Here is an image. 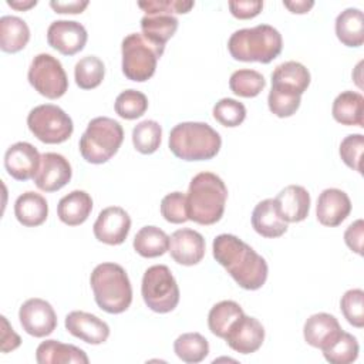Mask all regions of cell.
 Wrapping results in <instances>:
<instances>
[{
	"label": "cell",
	"mask_w": 364,
	"mask_h": 364,
	"mask_svg": "<svg viewBox=\"0 0 364 364\" xmlns=\"http://www.w3.org/2000/svg\"><path fill=\"white\" fill-rule=\"evenodd\" d=\"M364 149V136L361 134H351L347 135L340 144V156L343 162L361 173V156Z\"/></svg>",
	"instance_id": "cell-43"
},
{
	"label": "cell",
	"mask_w": 364,
	"mask_h": 364,
	"mask_svg": "<svg viewBox=\"0 0 364 364\" xmlns=\"http://www.w3.org/2000/svg\"><path fill=\"white\" fill-rule=\"evenodd\" d=\"M228 188L225 182L212 172H199L189 183L186 206L189 220L199 225L219 222L225 212Z\"/></svg>",
	"instance_id": "cell-2"
},
{
	"label": "cell",
	"mask_w": 364,
	"mask_h": 364,
	"mask_svg": "<svg viewBox=\"0 0 364 364\" xmlns=\"http://www.w3.org/2000/svg\"><path fill=\"white\" fill-rule=\"evenodd\" d=\"M18 318L23 330L33 337H46L57 327V314L53 306L38 297L26 300L20 310Z\"/></svg>",
	"instance_id": "cell-11"
},
{
	"label": "cell",
	"mask_w": 364,
	"mask_h": 364,
	"mask_svg": "<svg viewBox=\"0 0 364 364\" xmlns=\"http://www.w3.org/2000/svg\"><path fill=\"white\" fill-rule=\"evenodd\" d=\"M337 38L347 47H360L364 43V14L360 9L350 7L336 18Z\"/></svg>",
	"instance_id": "cell-28"
},
{
	"label": "cell",
	"mask_w": 364,
	"mask_h": 364,
	"mask_svg": "<svg viewBox=\"0 0 364 364\" xmlns=\"http://www.w3.org/2000/svg\"><path fill=\"white\" fill-rule=\"evenodd\" d=\"M280 218L284 222H301L309 216L310 193L300 185H289L273 199Z\"/></svg>",
	"instance_id": "cell-21"
},
{
	"label": "cell",
	"mask_w": 364,
	"mask_h": 364,
	"mask_svg": "<svg viewBox=\"0 0 364 364\" xmlns=\"http://www.w3.org/2000/svg\"><path fill=\"white\" fill-rule=\"evenodd\" d=\"M141 294L145 304L155 313H169L179 303V287L165 264H155L145 270L141 284Z\"/></svg>",
	"instance_id": "cell-8"
},
{
	"label": "cell",
	"mask_w": 364,
	"mask_h": 364,
	"mask_svg": "<svg viewBox=\"0 0 364 364\" xmlns=\"http://www.w3.org/2000/svg\"><path fill=\"white\" fill-rule=\"evenodd\" d=\"M7 4L11 9L20 10V11H26L31 7H34L37 4V0H7Z\"/></svg>",
	"instance_id": "cell-50"
},
{
	"label": "cell",
	"mask_w": 364,
	"mask_h": 364,
	"mask_svg": "<svg viewBox=\"0 0 364 364\" xmlns=\"http://www.w3.org/2000/svg\"><path fill=\"white\" fill-rule=\"evenodd\" d=\"M212 250L215 260L242 289L257 290L266 283L269 273L266 260L237 236L230 233L216 236Z\"/></svg>",
	"instance_id": "cell-1"
},
{
	"label": "cell",
	"mask_w": 364,
	"mask_h": 364,
	"mask_svg": "<svg viewBox=\"0 0 364 364\" xmlns=\"http://www.w3.org/2000/svg\"><path fill=\"white\" fill-rule=\"evenodd\" d=\"M195 6L186 0H145L138 1V7L146 14H186Z\"/></svg>",
	"instance_id": "cell-44"
},
{
	"label": "cell",
	"mask_w": 364,
	"mask_h": 364,
	"mask_svg": "<svg viewBox=\"0 0 364 364\" xmlns=\"http://www.w3.org/2000/svg\"><path fill=\"white\" fill-rule=\"evenodd\" d=\"M114 108L121 118L136 119L148 109V98L144 92L129 88L117 97Z\"/></svg>",
	"instance_id": "cell-38"
},
{
	"label": "cell",
	"mask_w": 364,
	"mask_h": 364,
	"mask_svg": "<svg viewBox=\"0 0 364 364\" xmlns=\"http://www.w3.org/2000/svg\"><path fill=\"white\" fill-rule=\"evenodd\" d=\"M14 215L17 220L27 228H36L46 222L48 216V203L37 192L27 191L14 202Z\"/></svg>",
	"instance_id": "cell-26"
},
{
	"label": "cell",
	"mask_w": 364,
	"mask_h": 364,
	"mask_svg": "<svg viewBox=\"0 0 364 364\" xmlns=\"http://www.w3.org/2000/svg\"><path fill=\"white\" fill-rule=\"evenodd\" d=\"M252 226L263 237H280L287 232V222H284L274 205L273 199L259 202L252 212Z\"/></svg>",
	"instance_id": "cell-24"
},
{
	"label": "cell",
	"mask_w": 364,
	"mask_h": 364,
	"mask_svg": "<svg viewBox=\"0 0 364 364\" xmlns=\"http://www.w3.org/2000/svg\"><path fill=\"white\" fill-rule=\"evenodd\" d=\"M30 40L27 23L17 16H3L0 18V48L4 53L23 50Z\"/></svg>",
	"instance_id": "cell-29"
},
{
	"label": "cell",
	"mask_w": 364,
	"mask_h": 364,
	"mask_svg": "<svg viewBox=\"0 0 364 364\" xmlns=\"http://www.w3.org/2000/svg\"><path fill=\"white\" fill-rule=\"evenodd\" d=\"M50 6L55 13H60V14H78L85 10V7L88 6V1L87 0H73V1L51 0Z\"/></svg>",
	"instance_id": "cell-48"
},
{
	"label": "cell",
	"mask_w": 364,
	"mask_h": 364,
	"mask_svg": "<svg viewBox=\"0 0 364 364\" xmlns=\"http://www.w3.org/2000/svg\"><path fill=\"white\" fill-rule=\"evenodd\" d=\"M92 210V199L85 191L75 189L63 196L57 205L58 219L68 226L84 223Z\"/></svg>",
	"instance_id": "cell-25"
},
{
	"label": "cell",
	"mask_w": 364,
	"mask_h": 364,
	"mask_svg": "<svg viewBox=\"0 0 364 364\" xmlns=\"http://www.w3.org/2000/svg\"><path fill=\"white\" fill-rule=\"evenodd\" d=\"M40 159L41 155L36 146L20 141L7 148L4 154V168L16 181H28L34 178L38 171Z\"/></svg>",
	"instance_id": "cell-15"
},
{
	"label": "cell",
	"mask_w": 364,
	"mask_h": 364,
	"mask_svg": "<svg viewBox=\"0 0 364 364\" xmlns=\"http://www.w3.org/2000/svg\"><path fill=\"white\" fill-rule=\"evenodd\" d=\"M178 23L172 14H145L141 18V31L148 41L165 48L166 41L176 31Z\"/></svg>",
	"instance_id": "cell-30"
},
{
	"label": "cell",
	"mask_w": 364,
	"mask_h": 364,
	"mask_svg": "<svg viewBox=\"0 0 364 364\" xmlns=\"http://www.w3.org/2000/svg\"><path fill=\"white\" fill-rule=\"evenodd\" d=\"M131 229V218L128 212L119 206H108L102 209L92 226L97 240L117 246L125 242Z\"/></svg>",
	"instance_id": "cell-13"
},
{
	"label": "cell",
	"mask_w": 364,
	"mask_h": 364,
	"mask_svg": "<svg viewBox=\"0 0 364 364\" xmlns=\"http://www.w3.org/2000/svg\"><path fill=\"white\" fill-rule=\"evenodd\" d=\"M358 351L360 347L357 338L353 334L343 331L330 347L323 350V355L331 364H350L357 360Z\"/></svg>",
	"instance_id": "cell-37"
},
{
	"label": "cell",
	"mask_w": 364,
	"mask_h": 364,
	"mask_svg": "<svg viewBox=\"0 0 364 364\" xmlns=\"http://www.w3.org/2000/svg\"><path fill=\"white\" fill-rule=\"evenodd\" d=\"M222 138L206 122H181L169 132V149L182 161H208L218 155Z\"/></svg>",
	"instance_id": "cell-4"
},
{
	"label": "cell",
	"mask_w": 364,
	"mask_h": 364,
	"mask_svg": "<svg viewBox=\"0 0 364 364\" xmlns=\"http://www.w3.org/2000/svg\"><path fill=\"white\" fill-rule=\"evenodd\" d=\"M38 364H88V357L80 347L58 340H46L36 350Z\"/></svg>",
	"instance_id": "cell-23"
},
{
	"label": "cell",
	"mask_w": 364,
	"mask_h": 364,
	"mask_svg": "<svg viewBox=\"0 0 364 364\" xmlns=\"http://www.w3.org/2000/svg\"><path fill=\"white\" fill-rule=\"evenodd\" d=\"M301 102L300 95L277 91V90H270L267 95V105L272 114H274L279 118H287L296 114Z\"/></svg>",
	"instance_id": "cell-42"
},
{
	"label": "cell",
	"mask_w": 364,
	"mask_h": 364,
	"mask_svg": "<svg viewBox=\"0 0 364 364\" xmlns=\"http://www.w3.org/2000/svg\"><path fill=\"white\" fill-rule=\"evenodd\" d=\"M283 48V38L279 30L269 24H259L250 28L236 30L228 41L230 55L237 61H257L267 64L273 61Z\"/></svg>",
	"instance_id": "cell-5"
},
{
	"label": "cell",
	"mask_w": 364,
	"mask_h": 364,
	"mask_svg": "<svg viewBox=\"0 0 364 364\" xmlns=\"http://www.w3.org/2000/svg\"><path fill=\"white\" fill-rule=\"evenodd\" d=\"M134 249L142 257L162 256L169 249V236L156 226H144L134 237Z\"/></svg>",
	"instance_id": "cell-31"
},
{
	"label": "cell",
	"mask_w": 364,
	"mask_h": 364,
	"mask_svg": "<svg viewBox=\"0 0 364 364\" xmlns=\"http://www.w3.org/2000/svg\"><path fill=\"white\" fill-rule=\"evenodd\" d=\"M310 85V73L299 61L279 64L272 73V88L294 95H300Z\"/></svg>",
	"instance_id": "cell-22"
},
{
	"label": "cell",
	"mask_w": 364,
	"mask_h": 364,
	"mask_svg": "<svg viewBox=\"0 0 364 364\" xmlns=\"http://www.w3.org/2000/svg\"><path fill=\"white\" fill-rule=\"evenodd\" d=\"M105 75L104 63L95 55L82 57L74 67L75 84L82 90L97 88Z\"/></svg>",
	"instance_id": "cell-35"
},
{
	"label": "cell",
	"mask_w": 364,
	"mask_h": 364,
	"mask_svg": "<svg viewBox=\"0 0 364 364\" xmlns=\"http://www.w3.org/2000/svg\"><path fill=\"white\" fill-rule=\"evenodd\" d=\"M21 344L20 336L11 328L7 318L1 316V353H9L16 350Z\"/></svg>",
	"instance_id": "cell-47"
},
{
	"label": "cell",
	"mask_w": 364,
	"mask_h": 364,
	"mask_svg": "<svg viewBox=\"0 0 364 364\" xmlns=\"http://www.w3.org/2000/svg\"><path fill=\"white\" fill-rule=\"evenodd\" d=\"M173 351L183 363L196 364L209 354V343L199 333H183L173 343Z\"/></svg>",
	"instance_id": "cell-33"
},
{
	"label": "cell",
	"mask_w": 364,
	"mask_h": 364,
	"mask_svg": "<svg viewBox=\"0 0 364 364\" xmlns=\"http://www.w3.org/2000/svg\"><path fill=\"white\" fill-rule=\"evenodd\" d=\"M168 252L182 266L198 264L205 256V239L193 229H178L169 236Z\"/></svg>",
	"instance_id": "cell-17"
},
{
	"label": "cell",
	"mask_w": 364,
	"mask_h": 364,
	"mask_svg": "<svg viewBox=\"0 0 364 364\" xmlns=\"http://www.w3.org/2000/svg\"><path fill=\"white\" fill-rule=\"evenodd\" d=\"M73 176V169L61 154L46 152L41 155L38 171L33 181L36 186L43 192H55L64 188Z\"/></svg>",
	"instance_id": "cell-14"
},
{
	"label": "cell",
	"mask_w": 364,
	"mask_h": 364,
	"mask_svg": "<svg viewBox=\"0 0 364 364\" xmlns=\"http://www.w3.org/2000/svg\"><path fill=\"white\" fill-rule=\"evenodd\" d=\"M340 309L351 326L357 328L364 326V291L361 289L347 290L340 300Z\"/></svg>",
	"instance_id": "cell-40"
},
{
	"label": "cell",
	"mask_w": 364,
	"mask_h": 364,
	"mask_svg": "<svg viewBox=\"0 0 364 364\" xmlns=\"http://www.w3.org/2000/svg\"><path fill=\"white\" fill-rule=\"evenodd\" d=\"M363 236H364V222L357 219L344 232L346 245L357 255H363Z\"/></svg>",
	"instance_id": "cell-46"
},
{
	"label": "cell",
	"mask_w": 364,
	"mask_h": 364,
	"mask_svg": "<svg viewBox=\"0 0 364 364\" xmlns=\"http://www.w3.org/2000/svg\"><path fill=\"white\" fill-rule=\"evenodd\" d=\"M161 215L169 223H185L189 220L186 195L182 192H171L161 200Z\"/></svg>",
	"instance_id": "cell-41"
},
{
	"label": "cell",
	"mask_w": 364,
	"mask_h": 364,
	"mask_svg": "<svg viewBox=\"0 0 364 364\" xmlns=\"http://www.w3.org/2000/svg\"><path fill=\"white\" fill-rule=\"evenodd\" d=\"M164 50L148 41L142 33L128 34L121 44L124 75L136 82L148 81L155 74L156 63Z\"/></svg>",
	"instance_id": "cell-7"
},
{
	"label": "cell",
	"mask_w": 364,
	"mask_h": 364,
	"mask_svg": "<svg viewBox=\"0 0 364 364\" xmlns=\"http://www.w3.org/2000/svg\"><path fill=\"white\" fill-rule=\"evenodd\" d=\"M213 118L223 127H239L246 118V107L233 98H222L213 105Z\"/></svg>",
	"instance_id": "cell-39"
},
{
	"label": "cell",
	"mask_w": 364,
	"mask_h": 364,
	"mask_svg": "<svg viewBox=\"0 0 364 364\" xmlns=\"http://www.w3.org/2000/svg\"><path fill=\"white\" fill-rule=\"evenodd\" d=\"M343 333L338 320L328 313H316L310 316L303 327V336L309 346L321 351L330 347Z\"/></svg>",
	"instance_id": "cell-20"
},
{
	"label": "cell",
	"mask_w": 364,
	"mask_h": 364,
	"mask_svg": "<svg viewBox=\"0 0 364 364\" xmlns=\"http://www.w3.org/2000/svg\"><path fill=\"white\" fill-rule=\"evenodd\" d=\"M124 141L121 124L108 117L91 119L80 138V154L90 164H104L119 149Z\"/></svg>",
	"instance_id": "cell-6"
},
{
	"label": "cell",
	"mask_w": 364,
	"mask_h": 364,
	"mask_svg": "<svg viewBox=\"0 0 364 364\" xmlns=\"http://www.w3.org/2000/svg\"><path fill=\"white\" fill-rule=\"evenodd\" d=\"M67 331L88 344H102L109 337V326L95 314L75 310L65 317Z\"/></svg>",
	"instance_id": "cell-18"
},
{
	"label": "cell",
	"mask_w": 364,
	"mask_h": 364,
	"mask_svg": "<svg viewBox=\"0 0 364 364\" xmlns=\"http://www.w3.org/2000/svg\"><path fill=\"white\" fill-rule=\"evenodd\" d=\"M27 78L30 85L48 100H57L68 90V78L60 60L47 53L37 54L33 58Z\"/></svg>",
	"instance_id": "cell-10"
},
{
	"label": "cell",
	"mask_w": 364,
	"mask_h": 364,
	"mask_svg": "<svg viewBox=\"0 0 364 364\" xmlns=\"http://www.w3.org/2000/svg\"><path fill=\"white\" fill-rule=\"evenodd\" d=\"M229 87L230 91L237 97L253 98L263 91V88L266 87V80L256 70L242 68L230 75Z\"/></svg>",
	"instance_id": "cell-34"
},
{
	"label": "cell",
	"mask_w": 364,
	"mask_h": 364,
	"mask_svg": "<svg viewBox=\"0 0 364 364\" xmlns=\"http://www.w3.org/2000/svg\"><path fill=\"white\" fill-rule=\"evenodd\" d=\"M90 284L98 307L109 314L124 313L132 301V287L122 266L111 262L94 267Z\"/></svg>",
	"instance_id": "cell-3"
},
{
	"label": "cell",
	"mask_w": 364,
	"mask_h": 364,
	"mask_svg": "<svg viewBox=\"0 0 364 364\" xmlns=\"http://www.w3.org/2000/svg\"><path fill=\"white\" fill-rule=\"evenodd\" d=\"M88 40L85 27L74 20H55L47 28V43L63 55L80 53Z\"/></svg>",
	"instance_id": "cell-12"
},
{
	"label": "cell",
	"mask_w": 364,
	"mask_h": 364,
	"mask_svg": "<svg viewBox=\"0 0 364 364\" xmlns=\"http://www.w3.org/2000/svg\"><path fill=\"white\" fill-rule=\"evenodd\" d=\"M351 212V200L348 195L337 188L324 189L317 199L316 215L323 226L334 228L341 225Z\"/></svg>",
	"instance_id": "cell-19"
},
{
	"label": "cell",
	"mask_w": 364,
	"mask_h": 364,
	"mask_svg": "<svg viewBox=\"0 0 364 364\" xmlns=\"http://www.w3.org/2000/svg\"><path fill=\"white\" fill-rule=\"evenodd\" d=\"M161 139H162V128L154 119L141 121L132 129L134 148L144 155L154 154L159 148Z\"/></svg>",
	"instance_id": "cell-36"
},
{
	"label": "cell",
	"mask_w": 364,
	"mask_h": 364,
	"mask_svg": "<svg viewBox=\"0 0 364 364\" xmlns=\"http://www.w3.org/2000/svg\"><path fill=\"white\" fill-rule=\"evenodd\" d=\"M264 340V328L262 323L250 316L243 314L228 331L225 341L240 354H252L257 351Z\"/></svg>",
	"instance_id": "cell-16"
},
{
	"label": "cell",
	"mask_w": 364,
	"mask_h": 364,
	"mask_svg": "<svg viewBox=\"0 0 364 364\" xmlns=\"http://www.w3.org/2000/svg\"><path fill=\"white\" fill-rule=\"evenodd\" d=\"M27 127L30 132L44 144L65 142L74 131L70 115L54 104L34 107L27 115Z\"/></svg>",
	"instance_id": "cell-9"
},
{
	"label": "cell",
	"mask_w": 364,
	"mask_h": 364,
	"mask_svg": "<svg viewBox=\"0 0 364 364\" xmlns=\"http://www.w3.org/2000/svg\"><path fill=\"white\" fill-rule=\"evenodd\" d=\"M283 6L287 7L294 14H304L310 11V9L314 6L313 0H294V1H283Z\"/></svg>",
	"instance_id": "cell-49"
},
{
	"label": "cell",
	"mask_w": 364,
	"mask_h": 364,
	"mask_svg": "<svg viewBox=\"0 0 364 364\" xmlns=\"http://www.w3.org/2000/svg\"><path fill=\"white\" fill-rule=\"evenodd\" d=\"M228 4L232 16L239 20L253 18L263 9V1L260 0H232Z\"/></svg>",
	"instance_id": "cell-45"
},
{
	"label": "cell",
	"mask_w": 364,
	"mask_h": 364,
	"mask_svg": "<svg viewBox=\"0 0 364 364\" xmlns=\"http://www.w3.org/2000/svg\"><path fill=\"white\" fill-rule=\"evenodd\" d=\"M333 118L348 127H364V97L355 91H343L331 107Z\"/></svg>",
	"instance_id": "cell-27"
},
{
	"label": "cell",
	"mask_w": 364,
	"mask_h": 364,
	"mask_svg": "<svg viewBox=\"0 0 364 364\" xmlns=\"http://www.w3.org/2000/svg\"><path fill=\"white\" fill-rule=\"evenodd\" d=\"M243 309L233 300H222L216 303L208 314V326L212 334L225 338L230 327L243 316Z\"/></svg>",
	"instance_id": "cell-32"
}]
</instances>
